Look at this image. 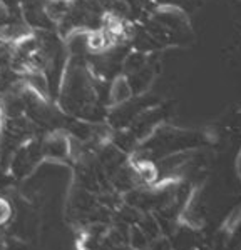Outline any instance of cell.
<instances>
[{
    "label": "cell",
    "mask_w": 241,
    "mask_h": 250,
    "mask_svg": "<svg viewBox=\"0 0 241 250\" xmlns=\"http://www.w3.org/2000/svg\"><path fill=\"white\" fill-rule=\"evenodd\" d=\"M12 10H20V0H0Z\"/></svg>",
    "instance_id": "cell-6"
},
{
    "label": "cell",
    "mask_w": 241,
    "mask_h": 250,
    "mask_svg": "<svg viewBox=\"0 0 241 250\" xmlns=\"http://www.w3.org/2000/svg\"><path fill=\"white\" fill-rule=\"evenodd\" d=\"M44 157L55 160H64L71 155V140L62 130L50 132L46 139H42Z\"/></svg>",
    "instance_id": "cell-2"
},
{
    "label": "cell",
    "mask_w": 241,
    "mask_h": 250,
    "mask_svg": "<svg viewBox=\"0 0 241 250\" xmlns=\"http://www.w3.org/2000/svg\"><path fill=\"white\" fill-rule=\"evenodd\" d=\"M12 217V207L3 197H0V225L7 224Z\"/></svg>",
    "instance_id": "cell-5"
},
{
    "label": "cell",
    "mask_w": 241,
    "mask_h": 250,
    "mask_svg": "<svg viewBox=\"0 0 241 250\" xmlns=\"http://www.w3.org/2000/svg\"><path fill=\"white\" fill-rule=\"evenodd\" d=\"M44 159V150H42V139H30L29 142L22 144L17 150L14 152L10 162H9V168L14 177H22L29 175V173L34 170L39 165V162H42Z\"/></svg>",
    "instance_id": "cell-1"
},
{
    "label": "cell",
    "mask_w": 241,
    "mask_h": 250,
    "mask_svg": "<svg viewBox=\"0 0 241 250\" xmlns=\"http://www.w3.org/2000/svg\"><path fill=\"white\" fill-rule=\"evenodd\" d=\"M132 94L134 92H132L129 85V80L122 77V75H118L109 85V92H107V100L109 102L107 104H111V105H122V104H126L131 99Z\"/></svg>",
    "instance_id": "cell-3"
},
{
    "label": "cell",
    "mask_w": 241,
    "mask_h": 250,
    "mask_svg": "<svg viewBox=\"0 0 241 250\" xmlns=\"http://www.w3.org/2000/svg\"><path fill=\"white\" fill-rule=\"evenodd\" d=\"M19 20H24L20 10H12L3 2H0V29L10 25L14 22H19Z\"/></svg>",
    "instance_id": "cell-4"
}]
</instances>
